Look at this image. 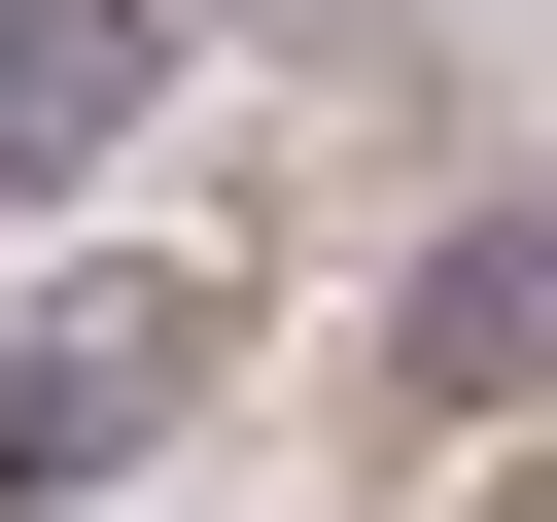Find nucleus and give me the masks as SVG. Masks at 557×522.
I'll return each mask as SVG.
<instances>
[{
  "instance_id": "obj_3",
  "label": "nucleus",
  "mask_w": 557,
  "mask_h": 522,
  "mask_svg": "<svg viewBox=\"0 0 557 522\" xmlns=\"http://www.w3.org/2000/svg\"><path fill=\"white\" fill-rule=\"evenodd\" d=\"M174 70H209V0H0V209H104Z\"/></svg>"
},
{
  "instance_id": "obj_4",
  "label": "nucleus",
  "mask_w": 557,
  "mask_h": 522,
  "mask_svg": "<svg viewBox=\"0 0 557 522\" xmlns=\"http://www.w3.org/2000/svg\"><path fill=\"white\" fill-rule=\"evenodd\" d=\"M209 35H348V0H209Z\"/></svg>"
},
{
  "instance_id": "obj_2",
  "label": "nucleus",
  "mask_w": 557,
  "mask_h": 522,
  "mask_svg": "<svg viewBox=\"0 0 557 522\" xmlns=\"http://www.w3.org/2000/svg\"><path fill=\"white\" fill-rule=\"evenodd\" d=\"M383 418H418V452H522V418H557V209L383 244Z\"/></svg>"
},
{
  "instance_id": "obj_1",
  "label": "nucleus",
  "mask_w": 557,
  "mask_h": 522,
  "mask_svg": "<svg viewBox=\"0 0 557 522\" xmlns=\"http://www.w3.org/2000/svg\"><path fill=\"white\" fill-rule=\"evenodd\" d=\"M209 383H244V278H209V244H174V278H35V348H0V522H104Z\"/></svg>"
},
{
  "instance_id": "obj_5",
  "label": "nucleus",
  "mask_w": 557,
  "mask_h": 522,
  "mask_svg": "<svg viewBox=\"0 0 557 522\" xmlns=\"http://www.w3.org/2000/svg\"><path fill=\"white\" fill-rule=\"evenodd\" d=\"M522 209H557V174H522Z\"/></svg>"
}]
</instances>
